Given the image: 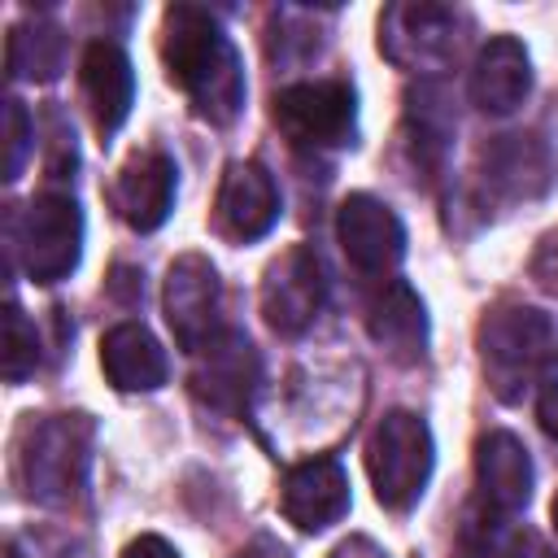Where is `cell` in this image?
Here are the masks:
<instances>
[{"label": "cell", "mask_w": 558, "mask_h": 558, "mask_svg": "<svg viewBox=\"0 0 558 558\" xmlns=\"http://www.w3.org/2000/svg\"><path fill=\"white\" fill-rule=\"evenodd\" d=\"M462 35H466V13L453 4L410 0V4H388L379 13V52L410 74L449 70L462 52Z\"/></svg>", "instance_id": "5"}, {"label": "cell", "mask_w": 558, "mask_h": 558, "mask_svg": "<svg viewBox=\"0 0 558 558\" xmlns=\"http://www.w3.org/2000/svg\"><path fill=\"white\" fill-rule=\"evenodd\" d=\"M275 222H279V187L270 170L262 161H231L218 183V201H214L218 235L248 244V240H262Z\"/></svg>", "instance_id": "11"}, {"label": "cell", "mask_w": 558, "mask_h": 558, "mask_svg": "<svg viewBox=\"0 0 558 558\" xmlns=\"http://www.w3.org/2000/svg\"><path fill=\"white\" fill-rule=\"evenodd\" d=\"M432 462H436V445H432V427L410 414V410H388L371 440H366V471L375 484V501L384 510H410L427 480H432Z\"/></svg>", "instance_id": "4"}, {"label": "cell", "mask_w": 558, "mask_h": 558, "mask_svg": "<svg viewBox=\"0 0 558 558\" xmlns=\"http://www.w3.org/2000/svg\"><path fill=\"white\" fill-rule=\"evenodd\" d=\"M549 183V153L536 135H497V144L484 148V187L501 201H527L541 196Z\"/></svg>", "instance_id": "20"}, {"label": "cell", "mask_w": 558, "mask_h": 558, "mask_svg": "<svg viewBox=\"0 0 558 558\" xmlns=\"http://www.w3.org/2000/svg\"><path fill=\"white\" fill-rule=\"evenodd\" d=\"M475 349H480L488 388L501 401H519L541 379V371L558 344H554L549 314H541L536 305H523V301H497L493 310H484V318L475 327Z\"/></svg>", "instance_id": "3"}, {"label": "cell", "mask_w": 558, "mask_h": 558, "mask_svg": "<svg viewBox=\"0 0 558 558\" xmlns=\"http://www.w3.org/2000/svg\"><path fill=\"white\" fill-rule=\"evenodd\" d=\"M235 558H292V549H288L279 536L257 532L248 545H240V549H235Z\"/></svg>", "instance_id": "27"}, {"label": "cell", "mask_w": 558, "mask_h": 558, "mask_svg": "<svg viewBox=\"0 0 558 558\" xmlns=\"http://www.w3.org/2000/svg\"><path fill=\"white\" fill-rule=\"evenodd\" d=\"M78 87H83V100H87L96 131L113 135L126 122L131 100H135V74H131L126 52L113 39H92L83 48V61H78Z\"/></svg>", "instance_id": "16"}, {"label": "cell", "mask_w": 558, "mask_h": 558, "mask_svg": "<svg viewBox=\"0 0 558 558\" xmlns=\"http://www.w3.org/2000/svg\"><path fill=\"white\" fill-rule=\"evenodd\" d=\"M527 554H532L527 527H519L510 514L497 510L466 514L453 541V558H527Z\"/></svg>", "instance_id": "22"}, {"label": "cell", "mask_w": 558, "mask_h": 558, "mask_svg": "<svg viewBox=\"0 0 558 558\" xmlns=\"http://www.w3.org/2000/svg\"><path fill=\"white\" fill-rule=\"evenodd\" d=\"M549 519H554V532H558V493H554V506H549Z\"/></svg>", "instance_id": "29"}, {"label": "cell", "mask_w": 558, "mask_h": 558, "mask_svg": "<svg viewBox=\"0 0 558 558\" xmlns=\"http://www.w3.org/2000/svg\"><path fill=\"white\" fill-rule=\"evenodd\" d=\"M327 558H388L371 536H349V541H340Z\"/></svg>", "instance_id": "28"}, {"label": "cell", "mask_w": 558, "mask_h": 558, "mask_svg": "<svg viewBox=\"0 0 558 558\" xmlns=\"http://www.w3.org/2000/svg\"><path fill=\"white\" fill-rule=\"evenodd\" d=\"M336 240H340L344 257L371 279H392V270L405 257L401 218L379 196H366V192L344 196V205L336 209Z\"/></svg>", "instance_id": "10"}, {"label": "cell", "mask_w": 558, "mask_h": 558, "mask_svg": "<svg viewBox=\"0 0 558 558\" xmlns=\"http://www.w3.org/2000/svg\"><path fill=\"white\" fill-rule=\"evenodd\" d=\"M279 510L301 532H323L349 514V475L331 453L305 458L283 471Z\"/></svg>", "instance_id": "12"}, {"label": "cell", "mask_w": 558, "mask_h": 558, "mask_svg": "<svg viewBox=\"0 0 558 558\" xmlns=\"http://www.w3.org/2000/svg\"><path fill=\"white\" fill-rule=\"evenodd\" d=\"M366 331L371 340L401 366L423 362L427 353V310L405 279H379L366 296Z\"/></svg>", "instance_id": "15"}, {"label": "cell", "mask_w": 558, "mask_h": 558, "mask_svg": "<svg viewBox=\"0 0 558 558\" xmlns=\"http://www.w3.org/2000/svg\"><path fill=\"white\" fill-rule=\"evenodd\" d=\"M166 323L174 331V344L183 353H201L209 340H218L222 327V279L201 253H183L166 270Z\"/></svg>", "instance_id": "8"}, {"label": "cell", "mask_w": 558, "mask_h": 558, "mask_svg": "<svg viewBox=\"0 0 558 558\" xmlns=\"http://www.w3.org/2000/svg\"><path fill=\"white\" fill-rule=\"evenodd\" d=\"M100 366H105V379L118 392H153L170 375L166 349L157 344V336L144 323L109 327L105 340H100Z\"/></svg>", "instance_id": "19"}, {"label": "cell", "mask_w": 558, "mask_h": 558, "mask_svg": "<svg viewBox=\"0 0 558 558\" xmlns=\"http://www.w3.org/2000/svg\"><path fill=\"white\" fill-rule=\"evenodd\" d=\"M161 61L166 78L192 100V109L227 126L244 109V70L235 44L227 39L222 22L201 4H170L161 17Z\"/></svg>", "instance_id": "1"}, {"label": "cell", "mask_w": 558, "mask_h": 558, "mask_svg": "<svg viewBox=\"0 0 558 558\" xmlns=\"http://www.w3.org/2000/svg\"><path fill=\"white\" fill-rule=\"evenodd\" d=\"M536 418L549 440H558V349L549 353L541 379H536Z\"/></svg>", "instance_id": "25"}, {"label": "cell", "mask_w": 558, "mask_h": 558, "mask_svg": "<svg viewBox=\"0 0 558 558\" xmlns=\"http://www.w3.org/2000/svg\"><path fill=\"white\" fill-rule=\"evenodd\" d=\"M13 248L22 253V270L35 283L65 279L83 257V209L70 192H39L22 222L13 227Z\"/></svg>", "instance_id": "6"}, {"label": "cell", "mask_w": 558, "mask_h": 558, "mask_svg": "<svg viewBox=\"0 0 558 558\" xmlns=\"http://www.w3.org/2000/svg\"><path fill=\"white\" fill-rule=\"evenodd\" d=\"M4 65L13 78L31 83H52L65 70V35L52 22H17L9 26V48Z\"/></svg>", "instance_id": "21"}, {"label": "cell", "mask_w": 558, "mask_h": 558, "mask_svg": "<svg viewBox=\"0 0 558 558\" xmlns=\"http://www.w3.org/2000/svg\"><path fill=\"white\" fill-rule=\"evenodd\" d=\"M39 366V336H35V323L9 305L4 310V379L9 384H22L26 375H35Z\"/></svg>", "instance_id": "23"}, {"label": "cell", "mask_w": 558, "mask_h": 558, "mask_svg": "<svg viewBox=\"0 0 558 558\" xmlns=\"http://www.w3.org/2000/svg\"><path fill=\"white\" fill-rule=\"evenodd\" d=\"M174 161L161 148H135L113 174L109 201L131 231H157L174 209Z\"/></svg>", "instance_id": "14"}, {"label": "cell", "mask_w": 558, "mask_h": 558, "mask_svg": "<svg viewBox=\"0 0 558 558\" xmlns=\"http://www.w3.org/2000/svg\"><path fill=\"white\" fill-rule=\"evenodd\" d=\"M31 148H35V122H31L26 105L17 96H9L4 100V179L9 183L22 174Z\"/></svg>", "instance_id": "24"}, {"label": "cell", "mask_w": 558, "mask_h": 558, "mask_svg": "<svg viewBox=\"0 0 558 558\" xmlns=\"http://www.w3.org/2000/svg\"><path fill=\"white\" fill-rule=\"evenodd\" d=\"M257 388V353L248 344L244 331L227 327L218 340H209L196 353V371H192V392L205 410L218 414H240L248 405Z\"/></svg>", "instance_id": "13"}, {"label": "cell", "mask_w": 558, "mask_h": 558, "mask_svg": "<svg viewBox=\"0 0 558 558\" xmlns=\"http://www.w3.org/2000/svg\"><path fill=\"white\" fill-rule=\"evenodd\" d=\"M275 126L301 148H344L357 135V96L340 78L292 83L270 105Z\"/></svg>", "instance_id": "7"}, {"label": "cell", "mask_w": 558, "mask_h": 558, "mask_svg": "<svg viewBox=\"0 0 558 558\" xmlns=\"http://www.w3.org/2000/svg\"><path fill=\"white\" fill-rule=\"evenodd\" d=\"M327 296L323 257L310 244L283 248L262 275V314L279 336H301L318 318Z\"/></svg>", "instance_id": "9"}, {"label": "cell", "mask_w": 558, "mask_h": 558, "mask_svg": "<svg viewBox=\"0 0 558 558\" xmlns=\"http://www.w3.org/2000/svg\"><path fill=\"white\" fill-rule=\"evenodd\" d=\"M532 92V61L514 35H493L471 65V100L480 113L506 118Z\"/></svg>", "instance_id": "17"}, {"label": "cell", "mask_w": 558, "mask_h": 558, "mask_svg": "<svg viewBox=\"0 0 558 558\" xmlns=\"http://www.w3.org/2000/svg\"><path fill=\"white\" fill-rule=\"evenodd\" d=\"M122 558H179V549H174L170 541H161V536L144 532V536H135V541L122 549Z\"/></svg>", "instance_id": "26"}, {"label": "cell", "mask_w": 558, "mask_h": 558, "mask_svg": "<svg viewBox=\"0 0 558 558\" xmlns=\"http://www.w3.org/2000/svg\"><path fill=\"white\" fill-rule=\"evenodd\" d=\"M475 484L488 510L514 514L532 501V458L519 436L484 432L475 440Z\"/></svg>", "instance_id": "18"}, {"label": "cell", "mask_w": 558, "mask_h": 558, "mask_svg": "<svg viewBox=\"0 0 558 558\" xmlns=\"http://www.w3.org/2000/svg\"><path fill=\"white\" fill-rule=\"evenodd\" d=\"M96 423L87 414L26 418L13 440V480L26 501L70 510L87 493Z\"/></svg>", "instance_id": "2"}]
</instances>
